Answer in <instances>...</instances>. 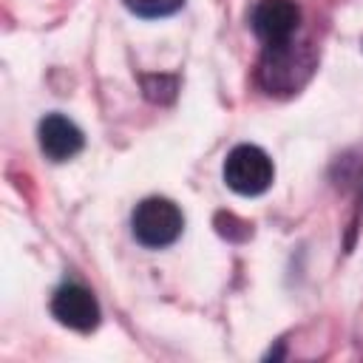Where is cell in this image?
I'll use <instances>...</instances> for the list:
<instances>
[{
  "label": "cell",
  "instance_id": "4",
  "mask_svg": "<svg viewBox=\"0 0 363 363\" xmlns=\"http://www.w3.org/2000/svg\"><path fill=\"white\" fill-rule=\"evenodd\" d=\"M51 315L74 329V332H94L99 326V303L96 298L79 284H62L51 298Z\"/></svg>",
  "mask_w": 363,
  "mask_h": 363
},
{
  "label": "cell",
  "instance_id": "3",
  "mask_svg": "<svg viewBox=\"0 0 363 363\" xmlns=\"http://www.w3.org/2000/svg\"><path fill=\"white\" fill-rule=\"evenodd\" d=\"M275 179L272 159L255 145H238L224 159V182L238 196H261Z\"/></svg>",
  "mask_w": 363,
  "mask_h": 363
},
{
  "label": "cell",
  "instance_id": "1",
  "mask_svg": "<svg viewBox=\"0 0 363 363\" xmlns=\"http://www.w3.org/2000/svg\"><path fill=\"white\" fill-rule=\"evenodd\" d=\"M312 65H315L312 54L306 48H295V43L286 40L264 48L258 79L269 94H292L306 82Z\"/></svg>",
  "mask_w": 363,
  "mask_h": 363
},
{
  "label": "cell",
  "instance_id": "7",
  "mask_svg": "<svg viewBox=\"0 0 363 363\" xmlns=\"http://www.w3.org/2000/svg\"><path fill=\"white\" fill-rule=\"evenodd\" d=\"M139 17H167L182 9L184 0H122Z\"/></svg>",
  "mask_w": 363,
  "mask_h": 363
},
{
  "label": "cell",
  "instance_id": "6",
  "mask_svg": "<svg viewBox=\"0 0 363 363\" xmlns=\"http://www.w3.org/2000/svg\"><path fill=\"white\" fill-rule=\"evenodd\" d=\"M82 130L60 116V113H48L43 122H40V147L43 153L51 159V162H68L74 159L79 150H82Z\"/></svg>",
  "mask_w": 363,
  "mask_h": 363
},
{
  "label": "cell",
  "instance_id": "2",
  "mask_svg": "<svg viewBox=\"0 0 363 363\" xmlns=\"http://www.w3.org/2000/svg\"><path fill=\"white\" fill-rule=\"evenodd\" d=\"M130 224H133V235H136L139 244L159 250V247L173 244L182 235L184 216H182V210L170 199L150 196V199L136 204Z\"/></svg>",
  "mask_w": 363,
  "mask_h": 363
},
{
  "label": "cell",
  "instance_id": "5",
  "mask_svg": "<svg viewBox=\"0 0 363 363\" xmlns=\"http://www.w3.org/2000/svg\"><path fill=\"white\" fill-rule=\"evenodd\" d=\"M301 23V9L295 0H258L252 9V31L264 45H278L292 40Z\"/></svg>",
  "mask_w": 363,
  "mask_h": 363
}]
</instances>
